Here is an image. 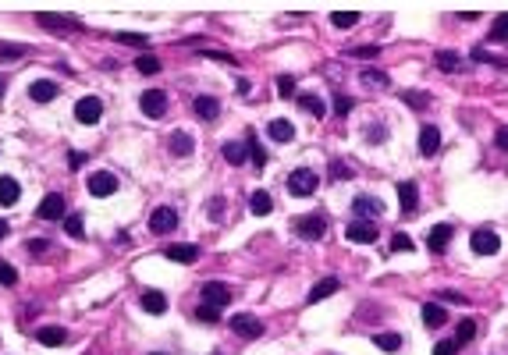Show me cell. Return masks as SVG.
I'll use <instances>...</instances> for the list:
<instances>
[{"label": "cell", "instance_id": "obj_1", "mask_svg": "<svg viewBox=\"0 0 508 355\" xmlns=\"http://www.w3.org/2000/svg\"><path fill=\"white\" fill-rule=\"evenodd\" d=\"M288 189H292V196H313L320 189V174L313 167H295L288 174Z\"/></svg>", "mask_w": 508, "mask_h": 355}, {"label": "cell", "instance_id": "obj_2", "mask_svg": "<svg viewBox=\"0 0 508 355\" xmlns=\"http://www.w3.org/2000/svg\"><path fill=\"white\" fill-rule=\"evenodd\" d=\"M178 227V210L175 206H156L149 213V231L153 234H171Z\"/></svg>", "mask_w": 508, "mask_h": 355}, {"label": "cell", "instance_id": "obj_3", "mask_svg": "<svg viewBox=\"0 0 508 355\" xmlns=\"http://www.w3.org/2000/svg\"><path fill=\"white\" fill-rule=\"evenodd\" d=\"M199 299L206 302V306H228L232 302V288L228 284H220V281H206L203 288H199Z\"/></svg>", "mask_w": 508, "mask_h": 355}, {"label": "cell", "instance_id": "obj_4", "mask_svg": "<svg viewBox=\"0 0 508 355\" xmlns=\"http://www.w3.org/2000/svg\"><path fill=\"white\" fill-rule=\"evenodd\" d=\"M469 242H473V253H476V256H494V253L501 249V239H497L490 227H476Z\"/></svg>", "mask_w": 508, "mask_h": 355}, {"label": "cell", "instance_id": "obj_5", "mask_svg": "<svg viewBox=\"0 0 508 355\" xmlns=\"http://www.w3.org/2000/svg\"><path fill=\"white\" fill-rule=\"evenodd\" d=\"M228 327H232L239 337H246V341H253V337L263 334V323H260L256 316H249V313H235V316L228 320Z\"/></svg>", "mask_w": 508, "mask_h": 355}, {"label": "cell", "instance_id": "obj_6", "mask_svg": "<svg viewBox=\"0 0 508 355\" xmlns=\"http://www.w3.org/2000/svg\"><path fill=\"white\" fill-rule=\"evenodd\" d=\"M345 239H349V242H359V246H366V242H377V224H373V220H363V217H356V220L345 227Z\"/></svg>", "mask_w": 508, "mask_h": 355}, {"label": "cell", "instance_id": "obj_7", "mask_svg": "<svg viewBox=\"0 0 508 355\" xmlns=\"http://www.w3.org/2000/svg\"><path fill=\"white\" fill-rule=\"evenodd\" d=\"M323 231H327V220H323V217H302V220H295V234H299L302 242L323 239Z\"/></svg>", "mask_w": 508, "mask_h": 355}, {"label": "cell", "instance_id": "obj_8", "mask_svg": "<svg viewBox=\"0 0 508 355\" xmlns=\"http://www.w3.org/2000/svg\"><path fill=\"white\" fill-rule=\"evenodd\" d=\"M75 117L82 125H96L100 117H103V103L96 100V96H82L79 103H75Z\"/></svg>", "mask_w": 508, "mask_h": 355}, {"label": "cell", "instance_id": "obj_9", "mask_svg": "<svg viewBox=\"0 0 508 355\" xmlns=\"http://www.w3.org/2000/svg\"><path fill=\"white\" fill-rule=\"evenodd\" d=\"M89 192H93L96 199H103V196H114V192H118V178L110 174V170H96V174L89 178Z\"/></svg>", "mask_w": 508, "mask_h": 355}, {"label": "cell", "instance_id": "obj_10", "mask_svg": "<svg viewBox=\"0 0 508 355\" xmlns=\"http://www.w3.org/2000/svg\"><path fill=\"white\" fill-rule=\"evenodd\" d=\"M139 107H142L146 117H163V110H167V96H163L160 89H149V93L139 96Z\"/></svg>", "mask_w": 508, "mask_h": 355}, {"label": "cell", "instance_id": "obj_11", "mask_svg": "<svg viewBox=\"0 0 508 355\" xmlns=\"http://www.w3.org/2000/svg\"><path fill=\"white\" fill-rule=\"evenodd\" d=\"M399 203H402V217H416V206H420L416 182H399Z\"/></svg>", "mask_w": 508, "mask_h": 355}, {"label": "cell", "instance_id": "obj_12", "mask_svg": "<svg viewBox=\"0 0 508 355\" xmlns=\"http://www.w3.org/2000/svg\"><path fill=\"white\" fill-rule=\"evenodd\" d=\"M352 213L363 217V220H370V217H380V213H384V203H380L377 196H356V199H352Z\"/></svg>", "mask_w": 508, "mask_h": 355}, {"label": "cell", "instance_id": "obj_13", "mask_svg": "<svg viewBox=\"0 0 508 355\" xmlns=\"http://www.w3.org/2000/svg\"><path fill=\"white\" fill-rule=\"evenodd\" d=\"M437 68L444 72V75H455V72H466V61H462V53H455V50H437Z\"/></svg>", "mask_w": 508, "mask_h": 355}, {"label": "cell", "instance_id": "obj_14", "mask_svg": "<svg viewBox=\"0 0 508 355\" xmlns=\"http://www.w3.org/2000/svg\"><path fill=\"white\" fill-rule=\"evenodd\" d=\"M36 22L46 29V32H79L82 25L72 22V18H61V15H36Z\"/></svg>", "mask_w": 508, "mask_h": 355}, {"label": "cell", "instance_id": "obj_15", "mask_svg": "<svg viewBox=\"0 0 508 355\" xmlns=\"http://www.w3.org/2000/svg\"><path fill=\"white\" fill-rule=\"evenodd\" d=\"M43 220H61L65 217V196H58V192H50L43 203H39V210H36Z\"/></svg>", "mask_w": 508, "mask_h": 355}, {"label": "cell", "instance_id": "obj_16", "mask_svg": "<svg viewBox=\"0 0 508 355\" xmlns=\"http://www.w3.org/2000/svg\"><path fill=\"white\" fill-rule=\"evenodd\" d=\"M337 288H342V281H337V277H323L320 284H313V288H309L306 302H309V306H313V302H323V299H330V295H334Z\"/></svg>", "mask_w": 508, "mask_h": 355}, {"label": "cell", "instance_id": "obj_17", "mask_svg": "<svg viewBox=\"0 0 508 355\" xmlns=\"http://www.w3.org/2000/svg\"><path fill=\"white\" fill-rule=\"evenodd\" d=\"M29 100L36 103H50V100H58V82H50V79H39L29 86Z\"/></svg>", "mask_w": 508, "mask_h": 355}, {"label": "cell", "instance_id": "obj_18", "mask_svg": "<svg viewBox=\"0 0 508 355\" xmlns=\"http://www.w3.org/2000/svg\"><path fill=\"white\" fill-rule=\"evenodd\" d=\"M441 149V132H437V125H423L420 128V153L423 156H434Z\"/></svg>", "mask_w": 508, "mask_h": 355}, {"label": "cell", "instance_id": "obj_19", "mask_svg": "<svg viewBox=\"0 0 508 355\" xmlns=\"http://www.w3.org/2000/svg\"><path fill=\"white\" fill-rule=\"evenodd\" d=\"M267 135H270L274 142H292V139H295V125L285 121V117H277V121L267 125Z\"/></svg>", "mask_w": 508, "mask_h": 355}, {"label": "cell", "instance_id": "obj_20", "mask_svg": "<svg viewBox=\"0 0 508 355\" xmlns=\"http://www.w3.org/2000/svg\"><path fill=\"white\" fill-rule=\"evenodd\" d=\"M192 110H196V117H203V121H217V114H220V100H213V96H196Z\"/></svg>", "mask_w": 508, "mask_h": 355}, {"label": "cell", "instance_id": "obj_21", "mask_svg": "<svg viewBox=\"0 0 508 355\" xmlns=\"http://www.w3.org/2000/svg\"><path fill=\"white\" fill-rule=\"evenodd\" d=\"M451 234H455V227H451V224H437V227L430 231L427 246H430L434 253H444V249H448V242H451Z\"/></svg>", "mask_w": 508, "mask_h": 355}, {"label": "cell", "instance_id": "obj_22", "mask_svg": "<svg viewBox=\"0 0 508 355\" xmlns=\"http://www.w3.org/2000/svg\"><path fill=\"white\" fill-rule=\"evenodd\" d=\"M220 156L228 160L232 167H242V163L249 160V149H246V142H224V146H220Z\"/></svg>", "mask_w": 508, "mask_h": 355}, {"label": "cell", "instance_id": "obj_23", "mask_svg": "<svg viewBox=\"0 0 508 355\" xmlns=\"http://www.w3.org/2000/svg\"><path fill=\"white\" fill-rule=\"evenodd\" d=\"M18 196H22V185L15 178H0V206H15Z\"/></svg>", "mask_w": 508, "mask_h": 355}, {"label": "cell", "instance_id": "obj_24", "mask_svg": "<svg viewBox=\"0 0 508 355\" xmlns=\"http://www.w3.org/2000/svg\"><path fill=\"white\" fill-rule=\"evenodd\" d=\"M196 142L189 132H171V156H192Z\"/></svg>", "mask_w": 508, "mask_h": 355}, {"label": "cell", "instance_id": "obj_25", "mask_svg": "<svg viewBox=\"0 0 508 355\" xmlns=\"http://www.w3.org/2000/svg\"><path fill=\"white\" fill-rule=\"evenodd\" d=\"M420 316H423L427 327H444V323H448V313H444V306H437V302H427V306L420 309Z\"/></svg>", "mask_w": 508, "mask_h": 355}, {"label": "cell", "instance_id": "obj_26", "mask_svg": "<svg viewBox=\"0 0 508 355\" xmlns=\"http://www.w3.org/2000/svg\"><path fill=\"white\" fill-rule=\"evenodd\" d=\"M163 256H167V260H175V263H196L199 249H196V246H167Z\"/></svg>", "mask_w": 508, "mask_h": 355}, {"label": "cell", "instance_id": "obj_27", "mask_svg": "<svg viewBox=\"0 0 508 355\" xmlns=\"http://www.w3.org/2000/svg\"><path fill=\"white\" fill-rule=\"evenodd\" d=\"M139 302H142V309L153 313V316H160V313L167 309V299H163L160 291H142V299H139Z\"/></svg>", "mask_w": 508, "mask_h": 355}, {"label": "cell", "instance_id": "obj_28", "mask_svg": "<svg viewBox=\"0 0 508 355\" xmlns=\"http://www.w3.org/2000/svg\"><path fill=\"white\" fill-rule=\"evenodd\" d=\"M295 100H299V107H302L306 114H313V117H323V110H327V107H323V100H320L316 93H299Z\"/></svg>", "mask_w": 508, "mask_h": 355}, {"label": "cell", "instance_id": "obj_29", "mask_svg": "<svg viewBox=\"0 0 508 355\" xmlns=\"http://www.w3.org/2000/svg\"><path fill=\"white\" fill-rule=\"evenodd\" d=\"M249 210H253L256 217H267V213L274 210V199H270V196H267L263 189H256V192L249 196Z\"/></svg>", "mask_w": 508, "mask_h": 355}, {"label": "cell", "instance_id": "obj_30", "mask_svg": "<svg viewBox=\"0 0 508 355\" xmlns=\"http://www.w3.org/2000/svg\"><path fill=\"white\" fill-rule=\"evenodd\" d=\"M246 149H249V160H253L256 167H263V163H267V149L260 146L256 132H249V135H246Z\"/></svg>", "mask_w": 508, "mask_h": 355}, {"label": "cell", "instance_id": "obj_31", "mask_svg": "<svg viewBox=\"0 0 508 355\" xmlns=\"http://www.w3.org/2000/svg\"><path fill=\"white\" fill-rule=\"evenodd\" d=\"M356 22H359V11H334V15H330V25H334V29H352Z\"/></svg>", "mask_w": 508, "mask_h": 355}, {"label": "cell", "instance_id": "obj_32", "mask_svg": "<svg viewBox=\"0 0 508 355\" xmlns=\"http://www.w3.org/2000/svg\"><path fill=\"white\" fill-rule=\"evenodd\" d=\"M65 337H68V334H65L61 327H43V330H39V341L50 344V348H53V344H65Z\"/></svg>", "mask_w": 508, "mask_h": 355}, {"label": "cell", "instance_id": "obj_33", "mask_svg": "<svg viewBox=\"0 0 508 355\" xmlns=\"http://www.w3.org/2000/svg\"><path fill=\"white\" fill-rule=\"evenodd\" d=\"M135 72H142V75H156V72H160V61H156L153 53H142L139 61H135Z\"/></svg>", "mask_w": 508, "mask_h": 355}, {"label": "cell", "instance_id": "obj_34", "mask_svg": "<svg viewBox=\"0 0 508 355\" xmlns=\"http://www.w3.org/2000/svg\"><path fill=\"white\" fill-rule=\"evenodd\" d=\"M114 39H118V43H125V46H135V50H146V46H149V39H146V36H139V32H118Z\"/></svg>", "mask_w": 508, "mask_h": 355}, {"label": "cell", "instance_id": "obj_35", "mask_svg": "<svg viewBox=\"0 0 508 355\" xmlns=\"http://www.w3.org/2000/svg\"><path fill=\"white\" fill-rule=\"evenodd\" d=\"M473 337H476V323H473V320H462V323H459V330H455V341H459V348H462V344H469Z\"/></svg>", "mask_w": 508, "mask_h": 355}, {"label": "cell", "instance_id": "obj_36", "mask_svg": "<svg viewBox=\"0 0 508 355\" xmlns=\"http://www.w3.org/2000/svg\"><path fill=\"white\" fill-rule=\"evenodd\" d=\"M373 341H377V348H384V351H399V348H402V337H399V334H377Z\"/></svg>", "mask_w": 508, "mask_h": 355}, {"label": "cell", "instance_id": "obj_37", "mask_svg": "<svg viewBox=\"0 0 508 355\" xmlns=\"http://www.w3.org/2000/svg\"><path fill=\"white\" fill-rule=\"evenodd\" d=\"M402 100H406L413 110H423V107H430V93H416V89H413V93H402Z\"/></svg>", "mask_w": 508, "mask_h": 355}, {"label": "cell", "instance_id": "obj_38", "mask_svg": "<svg viewBox=\"0 0 508 355\" xmlns=\"http://www.w3.org/2000/svg\"><path fill=\"white\" fill-rule=\"evenodd\" d=\"M65 231L72 234V239H82V231H86L82 217H79V213H68V217H65Z\"/></svg>", "mask_w": 508, "mask_h": 355}, {"label": "cell", "instance_id": "obj_39", "mask_svg": "<svg viewBox=\"0 0 508 355\" xmlns=\"http://www.w3.org/2000/svg\"><path fill=\"white\" fill-rule=\"evenodd\" d=\"M277 96H281V100H292V96H295V79H292V75H281V79H277Z\"/></svg>", "mask_w": 508, "mask_h": 355}, {"label": "cell", "instance_id": "obj_40", "mask_svg": "<svg viewBox=\"0 0 508 355\" xmlns=\"http://www.w3.org/2000/svg\"><path fill=\"white\" fill-rule=\"evenodd\" d=\"M196 316H199L203 323H217V320H220V309H217V306H206V302H199Z\"/></svg>", "mask_w": 508, "mask_h": 355}, {"label": "cell", "instance_id": "obj_41", "mask_svg": "<svg viewBox=\"0 0 508 355\" xmlns=\"http://www.w3.org/2000/svg\"><path fill=\"white\" fill-rule=\"evenodd\" d=\"M490 39H508V15H497L490 25Z\"/></svg>", "mask_w": 508, "mask_h": 355}, {"label": "cell", "instance_id": "obj_42", "mask_svg": "<svg viewBox=\"0 0 508 355\" xmlns=\"http://www.w3.org/2000/svg\"><path fill=\"white\" fill-rule=\"evenodd\" d=\"M356 170L349 167V163H342V160H330V178L334 182H342V178H352Z\"/></svg>", "mask_w": 508, "mask_h": 355}, {"label": "cell", "instance_id": "obj_43", "mask_svg": "<svg viewBox=\"0 0 508 355\" xmlns=\"http://www.w3.org/2000/svg\"><path fill=\"white\" fill-rule=\"evenodd\" d=\"M434 355H459V341H455V337L437 341V344H434Z\"/></svg>", "mask_w": 508, "mask_h": 355}, {"label": "cell", "instance_id": "obj_44", "mask_svg": "<svg viewBox=\"0 0 508 355\" xmlns=\"http://www.w3.org/2000/svg\"><path fill=\"white\" fill-rule=\"evenodd\" d=\"M391 249H394V253H399V249H402V253H413L416 242L409 239V234H394V239H391Z\"/></svg>", "mask_w": 508, "mask_h": 355}, {"label": "cell", "instance_id": "obj_45", "mask_svg": "<svg viewBox=\"0 0 508 355\" xmlns=\"http://www.w3.org/2000/svg\"><path fill=\"white\" fill-rule=\"evenodd\" d=\"M0 284H4V288L18 284V274H15V267H11V263H0Z\"/></svg>", "mask_w": 508, "mask_h": 355}, {"label": "cell", "instance_id": "obj_46", "mask_svg": "<svg viewBox=\"0 0 508 355\" xmlns=\"http://www.w3.org/2000/svg\"><path fill=\"white\" fill-rule=\"evenodd\" d=\"M363 82H366V86H391V79H387L384 72H370V68L363 72Z\"/></svg>", "mask_w": 508, "mask_h": 355}, {"label": "cell", "instance_id": "obj_47", "mask_svg": "<svg viewBox=\"0 0 508 355\" xmlns=\"http://www.w3.org/2000/svg\"><path fill=\"white\" fill-rule=\"evenodd\" d=\"M330 107H334V114H337V117H345V114L352 110V100H349V96H342V93H337Z\"/></svg>", "mask_w": 508, "mask_h": 355}, {"label": "cell", "instance_id": "obj_48", "mask_svg": "<svg viewBox=\"0 0 508 355\" xmlns=\"http://www.w3.org/2000/svg\"><path fill=\"white\" fill-rule=\"evenodd\" d=\"M22 53H25V46H0V61H15Z\"/></svg>", "mask_w": 508, "mask_h": 355}, {"label": "cell", "instance_id": "obj_49", "mask_svg": "<svg viewBox=\"0 0 508 355\" xmlns=\"http://www.w3.org/2000/svg\"><path fill=\"white\" fill-rule=\"evenodd\" d=\"M437 299H444V302H455V306H466V302H469L466 295H459V291H441Z\"/></svg>", "mask_w": 508, "mask_h": 355}, {"label": "cell", "instance_id": "obj_50", "mask_svg": "<svg viewBox=\"0 0 508 355\" xmlns=\"http://www.w3.org/2000/svg\"><path fill=\"white\" fill-rule=\"evenodd\" d=\"M210 220H213V224L224 220V199H213V203H210Z\"/></svg>", "mask_w": 508, "mask_h": 355}, {"label": "cell", "instance_id": "obj_51", "mask_svg": "<svg viewBox=\"0 0 508 355\" xmlns=\"http://www.w3.org/2000/svg\"><path fill=\"white\" fill-rule=\"evenodd\" d=\"M384 139H387L384 125H373V132H366V142H384Z\"/></svg>", "mask_w": 508, "mask_h": 355}, {"label": "cell", "instance_id": "obj_52", "mask_svg": "<svg viewBox=\"0 0 508 355\" xmlns=\"http://www.w3.org/2000/svg\"><path fill=\"white\" fill-rule=\"evenodd\" d=\"M82 160H86V153H79V149H72V153H68V167H72V170H79V167H82Z\"/></svg>", "mask_w": 508, "mask_h": 355}, {"label": "cell", "instance_id": "obj_53", "mask_svg": "<svg viewBox=\"0 0 508 355\" xmlns=\"http://www.w3.org/2000/svg\"><path fill=\"white\" fill-rule=\"evenodd\" d=\"M356 57H377L380 53V46H359V50H352Z\"/></svg>", "mask_w": 508, "mask_h": 355}, {"label": "cell", "instance_id": "obj_54", "mask_svg": "<svg viewBox=\"0 0 508 355\" xmlns=\"http://www.w3.org/2000/svg\"><path fill=\"white\" fill-rule=\"evenodd\" d=\"M494 142H497V149H508V132H504V128H497Z\"/></svg>", "mask_w": 508, "mask_h": 355}, {"label": "cell", "instance_id": "obj_55", "mask_svg": "<svg viewBox=\"0 0 508 355\" xmlns=\"http://www.w3.org/2000/svg\"><path fill=\"white\" fill-rule=\"evenodd\" d=\"M29 249H32V253H46V239H36V242H29Z\"/></svg>", "mask_w": 508, "mask_h": 355}, {"label": "cell", "instance_id": "obj_56", "mask_svg": "<svg viewBox=\"0 0 508 355\" xmlns=\"http://www.w3.org/2000/svg\"><path fill=\"white\" fill-rule=\"evenodd\" d=\"M8 231H11V227H8V220H0V239H8Z\"/></svg>", "mask_w": 508, "mask_h": 355}, {"label": "cell", "instance_id": "obj_57", "mask_svg": "<svg viewBox=\"0 0 508 355\" xmlns=\"http://www.w3.org/2000/svg\"><path fill=\"white\" fill-rule=\"evenodd\" d=\"M0 96H4V79H0Z\"/></svg>", "mask_w": 508, "mask_h": 355}, {"label": "cell", "instance_id": "obj_58", "mask_svg": "<svg viewBox=\"0 0 508 355\" xmlns=\"http://www.w3.org/2000/svg\"><path fill=\"white\" fill-rule=\"evenodd\" d=\"M153 355H163V351H153Z\"/></svg>", "mask_w": 508, "mask_h": 355}, {"label": "cell", "instance_id": "obj_59", "mask_svg": "<svg viewBox=\"0 0 508 355\" xmlns=\"http://www.w3.org/2000/svg\"><path fill=\"white\" fill-rule=\"evenodd\" d=\"M213 355H220V351H213Z\"/></svg>", "mask_w": 508, "mask_h": 355}]
</instances>
